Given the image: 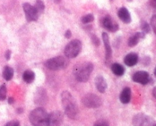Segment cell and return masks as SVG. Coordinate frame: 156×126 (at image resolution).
I'll list each match as a JSON object with an SVG mask.
<instances>
[{
    "label": "cell",
    "mask_w": 156,
    "mask_h": 126,
    "mask_svg": "<svg viewBox=\"0 0 156 126\" xmlns=\"http://www.w3.org/2000/svg\"><path fill=\"white\" fill-rule=\"evenodd\" d=\"M61 99L63 109L66 116L71 119L76 118L78 114V108L71 94L67 91H63L61 95Z\"/></svg>",
    "instance_id": "1"
},
{
    "label": "cell",
    "mask_w": 156,
    "mask_h": 126,
    "mask_svg": "<svg viewBox=\"0 0 156 126\" xmlns=\"http://www.w3.org/2000/svg\"><path fill=\"white\" fill-rule=\"evenodd\" d=\"M49 114L42 108L33 110L30 114V121L33 126H48Z\"/></svg>",
    "instance_id": "2"
},
{
    "label": "cell",
    "mask_w": 156,
    "mask_h": 126,
    "mask_svg": "<svg viewBox=\"0 0 156 126\" xmlns=\"http://www.w3.org/2000/svg\"><path fill=\"white\" fill-rule=\"evenodd\" d=\"M94 65L90 62L84 63L76 67L75 70V76L76 80L80 82L87 81L91 72L93 71Z\"/></svg>",
    "instance_id": "3"
},
{
    "label": "cell",
    "mask_w": 156,
    "mask_h": 126,
    "mask_svg": "<svg viewBox=\"0 0 156 126\" xmlns=\"http://www.w3.org/2000/svg\"><path fill=\"white\" fill-rule=\"evenodd\" d=\"M68 64V61L63 56H56L53 58L49 59L46 61V67L52 70H58L66 67Z\"/></svg>",
    "instance_id": "4"
},
{
    "label": "cell",
    "mask_w": 156,
    "mask_h": 126,
    "mask_svg": "<svg viewBox=\"0 0 156 126\" xmlns=\"http://www.w3.org/2000/svg\"><path fill=\"white\" fill-rule=\"evenodd\" d=\"M82 44L80 40H73L66 45L64 49V53L68 58H74L80 53Z\"/></svg>",
    "instance_id": "5"
},
{
    "label": "cell",
    "mask_w": 156,
    "mask_h": 126,
    "mask_svg": "<svg viewBox=\"0 0 156 126\" xmlns=\"http://www.w3.org/2000/svg\"><path fill=\"white\" fill-rule=\"evenodd\" d=\"M82 103L88 108H97L102 105V100L94 94H87L83 97Z\"/></svg>",
    "instance_id": "6"
},
{
    "label": "cell",
    "mask_w": 156,
    "mask_h": 126,
    "mask_svg": "<svg viewBox=\"0 0 156 126\" xmlns=\"http://www.w3.org/2000/svg\"><path fill=\"white\" fill-rule=\"evenodd\" d=\"M24 13H25L26 18L28 22L32 21H37L39 18V15L37 10L33 5H31L29 3H24L23 5Z\"/></svg>",
    "instance_id": "7"
},
{
    "label": "cell",
    "mask_w": 156,
    "mask_h": 126,
    "mask_svg": "<svg viewBox=\"0 0 156 126\" xmlns=\"http://www.w3.org/2000/svg\"><path fill=\"white\" fill-rule=\"evenodd\" d=\"M133 124L135 126H154L153 120L144 114H136L133 118Z\"/></svg>",
    "instance_id": "8"
},
{
    "label": "cell",
    "mask_w": 156,
    "mask_h": 126,
    "mask_svg": "<svg viewBox=\"0 0 156 126\" xmlns=\"http://www.w3.org/2000/svg\"><path fill=\"white\" fill-rule=\"evenodd\" d=\"M62 121H63V114L60 111H55L49 114L48 126H60Z\"/></svg>",
    "instance_id": "9"
},
{
    "label": "cell",
    "mask_w": 156,
    "mask_h": 126,
    "mask_svg": "<svg viewBox=\"0 0 156 126\" xmlns=\"http://www.w3.org/2000/svg\"><path fill=\"white\" fill-rule=\"evenodd\" d=\"M132 80L135 82H137V83L145 85L150 81V77L149 74L146 71L141 70V71L136 72L135 74L133 75Z\"/></svg>",
    "instance_id": "10"
},
{
    "label": "cell",
    "mask_w": 156,
    "mask_h": 126,
    "mask_svg": "<svg viewBox=\"0 0 156 126\" xmlns=\"http://www.w3.org/2000/svg\"><path fill=\"white\" fill-rule=\"evenodd\" d=\"M102 25L106 30L110 32H116L119 29V26L114 21L110 16H106L102 20Z\"/></svg>",
    "instance_id": "11"
},
{
    "label": "cell",
    "mask_w": 156,
    "mask_h": 126,
    "mask_svg": "<svg viewBox=\"0 0 156 126\" xmlns=\"http://www.w3.org/2000/svg\"><path fill=\"white\" fill-rule=\"evenodd\" d=\"M102 39H103L104 44L105 47V51H106V61L108 62L111 60V55H112V50H111V45H110L109 37L108 33H102Z\"/></svg>",
    "instance_id": "12"
},
{
    "label": "cell",
    "mask_w": 156,
    "mask_h": 126,
    "mask_svg": "<svg viewBox=\"0 0 156 126\" xmlns=\"http://www.w3.org/2000/svg\"><path fill=\"white\" fill-rule=\"evenodd\" d=\"M118 17L125 23H130L131 21L130 13L125 7H121L118 13Z\"/></svg>",
    "instance_id": "13"
},
{
    "label": "cell",
    "mask_w": 156,
    "mask_h": 126,
    "mask_svg": "<svg viewBox=\"0 0 156 126\" xmlns=\"http://www.w3.org/2000/svg\"><path fill=\"white\" fill-rule=\"evenodd\" d=\"M95 85L97 89L101 93H105L107 88V82L104 77L98 76L95 78Z\"/></svg>",
    "instance_id": "14"
},
{
    "label": "cell",
    "mask_w": 156,
    "mask_h": 126,
    "mask_svg": "<svg viewBox=\"0 0 156 126\" xmlns=\"http://www.w3.org/2000/svg\"><path fill=\"white\" fill-rule=\"evenodd\" d=\"M125 63L128 67L135 66L138 61V56L135 53H128L125 57Z\"/></svg>",
    "instance_id": "15"
},
{
    "label": "cell",
    "mask_w": 156,
    "mask_h": 126,
    "mask_svg": "<svg viewBox=\"0 0 156 126\" xmlns=\"http://www.w3.org/2000/svg\"><path fill=\"white\" fill-rule=\"evenodd\" d=\"M144 34H145V33H136L135 34L131 36L128 41V46L131 47H135V45L138 44V42H139V40H141V39L144 38Z\"/></svg>",
    "instance_id": "16"
},
{
    "label": "cell",
    "mask_w": 156,
    "mask_h": 126,
    "mask_svg": "<svg viewBox=\"0 0 156 126\" xmlns=\"http://www.w3.org/2000/svg\"><path fill=\"white\" fill-rule=\"evenodd\" d=\"M131 89L129 88H124L123 91H121V95H120V101L123 104H128L131 100Z\"/></svg>",
    "instance_id": "17"
},
{
    "label": "cell",
    "mask_w": 156,
    "mask_h": 126,
    "mask_svg": "<svg viewBox=\"0 0 156 126\" xmlns=\"http://www.w3.org/2000/svg\"><path fill=\"white\" fill-rule=\"evenodd\" d=\"M47 100V95H46L45 91L43 88H40L38 90L35 96V102L38 105H41V104H44Z\"/></svg>",
    "instance_id": "18"
},
{
    "label": "cell",
    "mask_w": 156,
    "mask_h": 126,
    "mask_svg": "<svg viewBox=\"0 0 156 126\" xmlns=\"http://www.w3.org/2000/svg\"><path fill=\"white\" fill-rule=\"evenodd\" d=\"M111 70L117 76H122L125 74V68L119 63H114L111 66Z\"/></svg>",
    "instance_id": "19"
},
{
    "label": "cell",
    "mask_w": 156,
    "mask_h": 126,
    "mask_svg": "<svg viewBox=\"0 0 156 126\" xmlns=\"http://www.w3.org/2000/svg\"><path fill=\"white\" fill-rule=\"evenodd\" d=\"M23 78L24 81L28 84H30L35 79V74H34L33 71H32V70H27L23 73Z\"/></svg>",
    "instance_id": "20"
},
{
    "label": "cell",
    "mask_w": 156,
    "mask_h": 126,
    "mask_svg": "<svg viewBox=\"0 0 156 126\" xmlns=\"http://www.w3.org/2000/svg\"><path fill=\"white\" fill-rule=\"evenodd\" d=\"M13 69L10 67L6 66L3 70V73H2V77L5 81H10L13 77Z\"/></svg>",
    "instance_id": "21"
},
{
    "label": "cell",
    "mask_w": 156,
    "mask_h": 126,
    "mask_svg": "<svg viewBox=\"0 0 156 126\" xmlns=\"http://www.w3.org/2000/svg\"><path fill=\"white\" fill-rule=\"evenodd\" d=\"M34 7L37 10L39 14L43 13V11H44V9H45V5H44V3H43L42 0H36V5Z\"/></svg>",
    "instance_id": "22"
},
{
    "label": "cell",
    "mask_w": 156,
    "mask_h": 126,
    "mask_svg": "<svg viewBox=\"0 0 156 126\" xmlns=\"http://www.w3.org/2000/svg\"><path fill=\"white\" fill-rule=\"evenodd\" d=\"M94 17L92 14H87L86 16H83L81 18V22L83 24L89 23H91V22L94 21Z\"/></svg>",
    "instance_id": "23"
},
{
    "label": "cell",
    "mask_w": 156,
    "mask_h": 126,
    "mask_svg": "<svg viewBox=\"0 0 156 126\" xmlns=\"http://www.w3.org/2000/svg\"><path fill=\"white\" fill-rule=\"evenodd\" d=\"M6 87L5 85H2L0 87V101H3L6 98Z\"/></svg>",
    "instance_id": "24"
},
{
    "label": "cell",
    "mask_w": 156,
    "mask_h": 126,
    "mask_svg": "<svg viewBox=\"0 0 156 126\" xmlns=\"http://www.w3.org/2000/svg\"><path fill=\"white\" fill-rule=\"evenodd\" d=\"M141 27L143 30V33H148L150 32V27L148 23H147L146 22H141Z\"/></svg>",
    "instance_id": "25"
},
{
    "label": "cell",
    "mask_w": 156,
    "mask_h": 126,
    "mask_svg": "<svg viewBox=\"0 0 156 126\" xmlns=\"http://www.w3.org/2000/svg\"><path fill=\"white\" fill-rule=\"evenodd\" d=\"M151 25L154 34L156 35V15H154L151 19Z\"/></svg>",
    "instance_id": "26"
},
{
    "label": "cell",
    "mask_w": 156,
    "mask_h": 126,
    "mask_svg": "<svg viewBox=\"0 0 156 126\" xmlns=\"http://www.w3.org/2000/svg\"><path fill=\"white\" fill-rule=\"evenodd\" d=\"M94 126H109L108 121H105V120H99V121H96Z\"/></svg>",
    "instance_id": "27"
},
{
    "label": "cell",
    "mask_w": 156,
    "mask_h": 126,
    "mask_svg": "<svg viewBox=\"0 0 156 126\" xmlns=\"http://www.w3.org/2000/svg\"><path fill=\"white\" fill-rule=\"evenodd\" d=\"M20 125V122L18 121H11L6 123L5 126H18Z\"/></svg>",
    "instance_id": "28"
},
{
    "label": "cell",
    "mask_w": 156,
    "mask_h": 126,
    "mask_svg": "<svg viewBox=\"0 0 156 126\" xmlns=\"http://www.w3.org/2000/svg\"><path fill=\"white\" fill-rule=\"evenodd\" d=\"M91 39H92V41H93V43H94L95 46H97V47H98V46H99V45H100L99 39H98V37H97L96 36H94V35L92 36Z\"/></svg>",
    "instance_id": "29"
},
{
    "label": "cell",
    "mask_w": 156,
    "mask_h": 126,
    "mask_svg": "<svg viewBox=\"0 0 156 126\" xmlns=\"http://www.w3.org/2000/svg\"><path fill=\"white\" fill-rule=\"evenodd\" d=\"M5 58H6L7 60H9L10 59V57H11V51L10 50H7L6 52H5Z\"/></svg>",
    "instance_id": "30"
},
{
    "label": "cell",
    "mask_w": 156,
    "mask_h": 126,
    "mask_svg": "<svg viewBox=\"0 0 156 126\" xmlns=\"http://www.w3.org/2000/svg\"><path fill=\"white\" fill-rule=\"evenodd\" d=\"M70 37H71V32H70V30H66V33H65V37L69 39L70 38Z\"/></svg>",
    "instance_id": "31"
},
{
    "label": "cell",
    "mask_w": 156,
    "mask_h": 126,
    "mask_svg": "<svg viewBox=\"0 0 156 126\" xmlns=\"http://www.w3.org/2000/svg\"><path fill=\"white\" fill-rule=\"evenodd\" d=\"M151 5L156 9V0H151Z\"/></svg>",
    "instance_id": "32"
},
{
    "label": "cell",
    "mask_w": 156,
    "mask_h": 126,
    "mask_svg": "<svg viewBox=\"0 0 156 126\" xmlns=\"http://www.w3.org/2000/svg\"><path fill=\"white\" fill-rule=\"evenodd\" d=\"M9 104H10V105H12V103H13V101H14V99L12 98H9Z\"/></svg>",
    "instance_id": "33"
},
{
    "label": "cell",
    "mask_w": 156,
    "mask_h": 126,
    "mask_svg": "<svg viewBox=\"0 0 156 126\" xmlns=\"http://www.w3.org/2000/svg\"><path fill=\"white\" fill-rule=\"evenodd\" d=\"M153 96H154V98L156 99V87L154 88V90H153Z\"/></svg>",
    "instance_id": "34"
},
{
    "label": "cell",
    "mask_w": 156,
    "mask_h": 126,
    "mask_svg": "<svg viewBox=\"0 0 156 126\" xmlns=\"http://www.w3.org/2000/svg\"><path fill=\"white\" fill-rule=\"evenodd\" d=\"M154 75H155V76H156V67H155V69H154Z\"/></svg>",
    "instance_id": "35"
},
{
    "label": "cell",
    "mask_w": 156,
    "mask_h": 126,
    "mask_svg": "<svg viewBox=\"0 0 156 126\" xmlns=\"http://www.w3.org/2000/svg\"><path fill=\"white\" fill-rule=\"evenodd\" d=\"M60 1V0H55V2H59Z\"/></svg>",
    "instance_id": "36"
},
{
    "label": "cell",
    "mask_w": 156,
    "mask_h": 126,
    "mask_svg": "<svg viewBox=\"0 0 156 126\" xmlns=\"http://www.w3.org/2000/svg\"><path fill=\"white\" fill-rule=\"evenodd\" d=\"M128 1H129V2H131V1H132V0H128Z\"/></svg>",
    "instance_id": "37"
},
{
    "label": "cell",
    "mask_w": 156,
    "mask_h": 126,
    "mask_svg": "<svg viewBox=\"0 0 156 126\" xmlns=\"http://www.w3.org/2000/svg\"><path fill=\"white\" fill-rule=\"evenodd\" d=\"M154 126H156V124H154Z\"/></svg>",
    "instance_id": "38"
},
{
    "label": "cell",
    "mask_w": 156,
    "mask_h": 126,
    "mask_svg": "<svg viewBox=\"0 0 156 126\" xmlns=\"http://www.w3.org/2000/svg\"><path fill=\"white\" fill-rule=\"evenodd\" d=\"M18 126H20V125H18Z\"/></svg>",
    "instance_id": "39"
}]
</instances>
